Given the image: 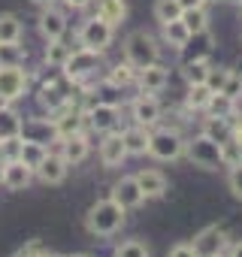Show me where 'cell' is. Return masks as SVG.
<instances>
[{
	"label": "cell",
	"mask_w": 242,
	"mask_h": 257,
	"mask_svg": "<svg viewBox=\"0 0 242 257\" xmlns=\"http://www.w3.org/2000/svg\"><path fill=\"white\" fill-rule=\"evenodd\" d=\"M125 158H128V146H125V137H121V134H109L100 143V161L106 167H118Z\"/></svg>",
	"instance_id": "cell-13"
},
{
	"label": "cell",
	"mask_w": 242,
	"mask_h": 257,
	"mask_svg": "<svg viewBox=\"0 0 242 257\" xmlns=\"http://www.w3.org/2000/svg\"><path fill=\"white\" fill-rule=\"evenodd\" d=\"M158 118H161V103H158L152 94H143V97L134 100V121H137V124L149 127V124H155Z\"/></svg>",
	"instance_id": "cell-16"
},
{
	"label": "cell",
	"mask_w": 242,
	"mask_h": 257,
	"mask_svg": "<svg viewBox=\"0 0 242 257\" xmlns=\"http://www.w3.org/2000/svg\"><path fill=\"white\" fill-rule=\"evenodd\" d=\"M233 4H242V0H233Z\"/></svg>",
	"instance_id": "cell-51"
},
{
	"label": "cell",
	"mask_w": 242,
	"mask_h": 257,
	"mask_svg": "<svg viewBox=\"0 0 242 257\" xmlns=\"http://www.w3.org/2000/svg\"><path fill=\"white\" fill-rule=\"evenodd\" d=\"M22 140H31V143H40V146H46V143H52V140H58V127H55V121L49 124V121H22Z\"/></svg>",
	"instance_id": "cell-12"
},
{
	"label": "cell",
	"mask_w": 242,
	"mask_h": 257,
	"mask_svg": "<svg viewBox=\"0 0 242 257\" xmlns=\"http://www.w3.org/2000/svg\"><path fill=\"white\" fill-rule=\"evenodd\" d=\"M179 4H182V10H197V7L206 4V0H179Z\"/></svg>",
	"instance_id": "cell-44"
},
{
	"label": "cell",
	"mask_w": 242,
	"mask_h": 257,
	"mask_svg": "<svg viewBox=\"0 0 242 257\" xmlns=\"http://www.w3.org/2000/svg\"><path fill=\"white\" fill-rule=\"evenodd\" d=\"M7 106H10V100H7L4 94H0V109H7Z\"/></svg>",
	"instance_id": "cell-47"
},
{
	"label": "cell",
	"mask_w": 242,
	"mask_h": 257,
	"mask_svg": "<svg viewBox=\"0 0 242 257\" xmlns=\"http://www.w3.org/2000/svg\"><path fill=\"white\" fill-rule=\"evenodd\" d=\"M13 137H22V118L7 106V109H0V143L13 140Z\"/></svg>",
	"instance_id": "cell-24"
},
{
	"label": "cell",
	"mask_w": 242,
	"mask_h": 257,
	"mask_svg": "<svg viewBox=\"0 0 242 257\" xmlns=\"http://www.w3.org/2000/svg\"><path fill=\"white\" fill-rule=\"evenodd\" d=\"M97 64H100V52L79 49V52H73V55L67 58V64H64V76L73 79V82H82L85 76H91V73L97 70Z\"/></svg>",
	"instance_id": "cell-6"
},
{
	"label": "cell",
	"mask_w": 242,
	"mask_h": 257,
	"mask_svg": "<svg viewBox=\"0 0 242 257\" xmlns=\"http://www.w3.org/2000/svg\"><path fill=\"white\" fill-rule=\"evenodd\" d=\"M179 52H182V61H185V64L209 61V55H212V34H209V31L191 34V37H188V43H185Z\"/></svg>",
	"instance_id": "cell-10"
},
{
	"label": "cell",
	"mask_w": 242,
	"mask_h": 257,
	"mask_svg": "<svg viewBox=\"0 0 242 257\" xmlns=\"http://www.w3.org/2000/svg\"><path fill=\"white\" fill-rule=\"evenodd\" d=\"M209 97H212L209 85H191V91H188V106H191V109H206Z\"/></svg>",
	"instance_id": "cell-37"
},
{
	"label": "cell",
	"mask_w": 242,
	"mask_h": 257,
	"mask_svg": "<svg viewBox=\"0 0 242 257\" xmlns=\"http://www.w3.org/2000/svg\"><path fill=\"white\" fill-rule=\"evenodd\" d=\"M185 79H188V85H206V79H209V64H206V61L185 64Z\"/></svg>",
	"instance_id": "cell-36"
},
{
	"label": "cell",
	"mask_w": 242,
	"mask_h": 257,
	"mask_svg": "<svg viewBox=\"0 0 242 257\" xmlns=\"http://www.w3.org/2000/svg\"><path fill=\"white\" fill-rule=\"evenodd\" d=\"M137 182H140V188H143L146 197H161V194L167 191V179H164L158 170H143V173L137 176Z\"/></svg>",
	"instance_id": "cell-22"
},
{
	"label": "cell",
	"mask_w": 242,
	"mask_h": 257,
	"mask_svg": "<svg viewBox=\"0 0 242 257\" xmlns=\"http://www.w3.org/2000/svg\"><path fill=\"white\" fill-rule=\"evenodd\" d=\"M46 257H61V254H46Z\"/></svg>",
	"instance_id": "cell-49"
},
{
	"label": "cell",
	"mask_w": 242,
	"mask_h": 257,
	"mask_svg": "<svg viewBox=\"0 0 242 257\" xmlns=\"http://www.w3.org/2000/svg\"><path fill=\"white\" fill-rule=\"evenodd\" d=\"M125 55H128V64L137 67V70H146V67L158 64V46L146 31H134L125 40Z\"/></svg>",
	"instance_id": "cell-2"
},
{
	"label": "cell",
	"mask_w": 242,
	"mask_h": 257,
	"mask_svg": "<svg viewBox=\"0 0 242 257\" xmlns=\"http://www.w3.org/2000/svg\"><path fill=\"white\" fill-rule=\"evenodd\" d=\"M64 31H67V19H64V13L55 10V7H49V10L43 13V19H40V34L52 43V40H61Z\"/></svg>",
	"instance_id": "cell-15"
},
{
	"label": "cell",
	"mask_w": 242,
	"mask_h": 257,
	"mask_svg": "<svg viewBox=\"0 0 242 257\" xmlns=\"http://www.w3.org/2000/svg\"><path fill=\"white\" fill-rule=\"evenodd\" d=\"M224 245H227V230H224V227H206V230H200L197 239H194L197 257H218V254L224 251Z\"/></svg>",
	"instance_id": "cell-7"
},
{
	"label": "cell",
	"mask_w": 242,
	"mask_h": 257,
	"mask_svg": "<svg viewBox=\"0 0 242 257\" xmlns=\"http://www.w3.org/2000/svg\"><path fill=\"white\" fill-rule=\"evenodd\" d=\"M230 257H242V242H236V245H233V251H230Z\"/></svg>",
	"instance_id": "cell-46"
},
{
	"label": "cell",
	"mask_w": 242,
	"mask_h": 257,
	"mask_svg": "<svg viewBox=\"0 0 242 257\" xmlns=\"http://www.w3.org/2000/svg\"><path fill=\"white\" fill-rule=\"evenodd\" d=\"M88 124H91V131L97 134H106L115 127V106H106V103H94L88 112H85Z\"/></svg>",
	"instance_id": "cell-14"
},
{
	"label": "cell",
	"mask_w": 242,
	"mask_h": 257,
	"mask_svg": "<svg viewBox=\"0 0 242 257\" xmlns=\"http://www.w3.org/2000/svg\"><path fill=\"white\" fill-rule=\"evenodd\" d=\"M188 37H191V31L185 28V22H182V19H176V22H164V40H167L170 46L182 49V46L188 43Z\"/></svg>",
	"instance_id": "cell-27"
},
{
	"label": "cell",
	"mask_w": 242,
	"mask_h": 257,
	"mask_svg": "<svg viewBox=\"0 0 242 257\" xmlns=\"http://www.w3.org/2000/svg\"><path fill=\"white\" fill-rule=\"evenodd\" d=\"M37 176H40L46 185H58V182H64V176H67V161H64L61 155H46V161L37 167Z\"/></svg>",
	"instance_id": "cell-18"
},
{
	"label": "cell",
	"mask_w": 242,
	"mask_h": 257,
	"mask_svg": "<svg viewBox=\"0 0 242 257\" xmlns=\"http://www.w3.org/2000/svg\"><path fill=\"white\" fill-rule=\"evenodd\" d=\"M46 146H40V143H31V140H22V152H19V161H25L34 173H37V167L46 161Z\"/></svg>",
	"instance_id": "cell-26"
},
{
	"label": "cell",
	"mask_w": 242,
	"mask_h": 257,
	"mask_svg": "<svg viewBox=\"0 0 242 257\" xmlns=\"http://www.w3.org/2000/svg\"><path fill=\"white\" fill-rule=\"evenodd\" d=\"M233 106H236V100H233V97H227V94L215 91V94L209 97V103H206V112H209L212 118H230V115H233Z\"/></svg>",
	"instance_id": "cell-25"
},
{
	"label": "cell",
	"mask_w": 242,
	"mask_h": 257,
	"mask_svg": "<svg viewBox=\"0 0 242 257\" xmlns=\"http://www.w3.org/2000/svg\"><path fill=\"white\" fill-rule=\"evenodd\" d=\"M221 94H227V97H239L242 94V73H236V70H230L227 73V82H224V88H221Z\"/></svg>",
	"instance_id": "cell-39"
},
{
	"label": "cell",
	"mask_w": 242,
	"mask_h": 257,
	"mask_svg": "<svg viewBox=\"0 0 242 257\" xmlns=\"http://www.w3.org/2000/svg\"><path fill=\"white\" fill-rule=\"evenodd\" d=\"M167 82H170V73L161 64H152V67L140 70V88H143V94H155V91L167 88Z\"/></svg>",
	"instance_id": "cell-17"
},
{
	"label": "cell",
	"mask_w": 242,
	"mask_h": 257,
	"mask_svg": "<svg viewBox=\"0 0 242 257\" xmlns=\"http://www.w3.org/2000/svg\"><path fill=\"white\" fill-rule=\"evenodd\" d=\"M61 158H64L67 164L85 161V158H88V140H85V134H73V137L61 140Z\"/></svg>",
	"instance_id": "cell-19"
},
{
	"label": "cell",
	"mask_w": 242,
	"mask_h": 257,
	"mask_svg": "<svg viewBox=\"0 0 242 257\" xmlns=\"http://www.w3.org/2000/svg\"><path fill=\"white\" fill-rule=\"evenodd\" d=\"M109 200H115L121 209H134V206H140L143 200H146V194H143V188H140V182H137V176L134 179H121L115 188H112V197Z\"/></svg>",
	"instance_id": "cell-11"
},
{
	"label": "cell",
	"mask_w": 242,
	"mask_h": 257,
	"mask_svg": "<svg viewBox=\"0 0 242 257\" xmlns=\"http://www.w3.org/2000/svg\"><path fill=\"white\" fill-rule=\"evenodd\" d=\"M170 257H197V251H194V245H176L170 251Z\"/></svg>",
	"instance_id": "cell-42"
},
{
	"label": "cell",
	"mask_w": 242,
	"mask_h": 257,
	"mask_svg": "<svg viewBox=\"0 0 242 257\" xmlns=\"http://www.w3.org/2000/svg\"><path fill=\"white\" fill-rule=\"evenodd\" d=\"M218 257H221V254H218Z\"/></svg>",
	"instance_id": "cell-52"
},
{
	"label": "cell",
	"mask_w": 242,
	"mask_h": 257,
	"mask_svg": "<svg viewBox=\"0 0 242 257\" xmlns=\"http://www.w3.org/2000/svg\"><path fill=\"white\" fill-rule=\"evenodd\" d=\"M185 152V143L176 131H158L149 140V155H155L158 161H176Z\"/></svg>",
	"instance_id": "cell-5"
},
{
	"label": "cell",
	"mask_w": 242,
	"mask_h": 257,
	"mask_svg": "<svg viewBox=\"0 0 242 257\" xmlns=\"http://www.w3.org/2000/svg\"><path fill=\"white\" fill-rule=\"evenodd\" d=\"M82 124H85V115H79V112L67 109L64 115H58V118H55L58 140H67V137H73V134H82Z\"/></svg>",
	"instance_id": "cell-21"
},
{
	"label": "cell",
	"mask_w": 242,
	"mask_h": 257,
	"mask_svg": "<svg viewBox=\"0 0 242 257\" xmlns=\"http://www.w3.org/2000/svg\"><path fill=\"white\" fill-rule=\"evenodd\" d=\"M137 79V67H131L128 61L125 64H115L112 70H109V85H115V88H125V85H131Z\"/></svg>",
	"instance_id": "cell-33"
},
{
	"label": "cell",
	"mask_w": 242,
	"mask_h": 257,
	"mask_svg": "<svg viewBox=\"0 0 242 257\" xmlns=\"http://www.w3.org/2000/svg\"><path fill=\"white\" fill-rule=\"evenodd\" d=\"M182 22H185V28H188L191 34L209 31V16H206L203 7H197V10H182Z\"/></svg>",
	"instance_id": "cell-29"
},
{
	"label": "cell",
	"mask_w": 242,
	"mask_h": 257,
	"mask_svg": "<svg viewBox=\"0 0 242 257\" xmlns=\"http://www.w3.org/2000/svg\"><path fill=\"white\" fill-rule=\"evenodd\" d=\"M79 43H82V49L103 52V49L112 43V25H109L106 19H100V16L88 19V22H85V28L79 31Z\"/></svg>",
	"instance_id": "cell-4"
},
{
	"label": "cell",
	"mask_w": 242,
	"mask_h": 257,
	"mask_svg": "<svg viewBox=\"0 0 242 257\" xmlns=\"http://www.w3.org/2000/svg\"><path fill=\"white\" fill-rule=\"evenodd\" d=\"M28 88V73L22 67H0V94L7 100H19Z\"/></svg>",
	"instance_id": "cell-9"
},
{
	"label": "cell",
	"mask_w": 242,
	"mask_h": 257,
	"mask_svg": "<svg viewBox=\"0 0 242 257\" xmlns=\"http://www.w3.org/2000/svg\"><path fill=\"white\" fill-rule=\"evenodd\" d=\"M227 73H230V70H209V79H206V85H209V91H212V94L224 88V82H227Z\"/></svg>",
	"instance_id": "cell-40"
},
{
	"label": "cell",
	"mask_w": 242,
	"mask_h": 257,
	"mask_svg": "<svg viewBox=\"0 0 242 257\" xmlns=\"http://www.w3.org/2000/svg\"><path fill=\"white\" fill-rule=\"evenodd\" d=\"M185 152H188L191 164L200 167V170H218V167L224 164V161H221V146H218L215 140H209L206 134L194 137V140L185 146Z\"/></svg>",
	"instance_id": "cell-3"
},
{
	"label": "cell",
	"mask_w": 242,
	"mask_h": 257,
	"mask_svg": "<svg viewBox=\"0 0 242 257\" xmlns=\"http://www.w3.org/2000/svg\"><path fill=\"white\" fill-rule=\"evenodd\" d=\"M203 134L209 137V140H215L218 146H224L230 137H233V127H230V121L227 118H206V124H203Z\"/></svg>",
	"instance_id": "cell-23"
},
{
	"label": "cell",
	"mask_w": 242,
	"mask_h": 257,
	"mask_svg": "<svg viewBox=\"0 0 242 257\" xmlns=\"http://www.w3.org/2000/svg\"><path fill=\"white\" fill-rule=\"evenodd\" d=\"M115 257H149V248L143 242H121L115 248Z\"/></svg>",
	"instance_id": "cell-38"
},
{
	"label": "cell",
	"mask_w": 242,
	"mask_h": 257,
	"mask_svg": "<svg viewBox=\"0 0 242 257\" xmlns=\"http://www.w3.org/2000/svg\"><path fill=\"white\" fill-rule=\"evenodd\" d=\"M22 40V22L16 16H0V43H19Z\"/></svg>",
	"instance_id": "cell-32"
},
{
	"label": "cell",
	"mask_w": 242,
	"mask_h": 257,
	"mask_svg": "<svg viewBox=\"0 0 242 257\" xmlns=\"http://www.w3.org/2000/svg\"><path fill=\"white\" fill-rule=\"evenodd\" d=\"M121 224H125V209H121L115 200H103V203L91 206V212H88V230L94 236H109Z\"/></svg>",
	"instance_id": "cell-1"
},
{
	"label": "cell",
	"mask_w": 242,
	"mask_h": 257,
	"mask_svg": "<svg viewBox=\"0 0 242 257\" xmlns=\"http://www.w3.org/2000/svg\"><path fill=\"white\" fill-rule=\"evenodd\" d=\"M230 191H233V194L242 200V164L230 170Z\"/></svg>",
	"instance_id": "cell-41"
},
{
	"label": "cell",
	"mask_w": 242,
	"mask_h": 257,
	"mask_svg": "<svg viewBox=\"0 0 242 257\" xmlns=\"http://www.w3.org/2000/svg\"><path fill=\"white\" fill-rule=\"evenodd\" d=\"M121 137H125L128 155H146V152H149V140H152V134L146 131L143 124L131 127V131H125V134H121Z\"/></svg>",
	"instance_id": "cell-20"
},
{
	"label": "cell",
	"mask_w": 242,
	"mask_h": 257,
	"mask_svg": "<svg viewBox=\"0 0 242 257\" xmlns=\"http://www.w3.org/2000/svg\"><path fill=\"white\" fill-rule=\"evenodd\" d=\"M31 176H34V170H31L25 161H19V158H10V161L4 164V170H0V182H4L10 191H22V188H28Z\"/></svg>",
	"instance_id": "cell-8"
},
{
	"label": "cell",
	"mask_w": 242,
	"mask_h": 257,
	"mask_svg": "<svg viewBox=\"0 0 242 257\" xmlns=\"http://www.w3.org/2000/svg\"><path fill=\"white\" fill-rule=\"evenodd\" d=\"M67 4H70L73 10H82V7H88V4H91V0H67Z\"/></svg>",
	"instance_id": "cell-45"
},
{
	"label": "cell",
	"mask_w": 242,
	"mask_h": 257,
	"mask_svg": "<svg viewBox=\"0 0 242 257\" xmlns=\"http://www.w3.org/2000/svg\"><path fill=\"white\" fill-rule=\"evenodd\" d=\"M34 4H46V7H52V4H55V0H34Z\"/></svg>",
	"instance_id": "cell-48"
},
{
	"label": "cell",
	"mask_w": 242,
	"mask_h": 257,
	"mask_svg": "<svg viewBox=\"0 0 242 257\" xmlns=\"http://www.w3.org/2000/svg\"><path fill=\"white\" fill-rule=\"evenodd\" d=\"M40 103H43L49 112H55V109H61L64 103H70V97L64 94L61 85H43V91H40Z\"/></svg>",
	"instance_id": "cell-28"
},
{
	"label": "cell",
	"mask_w": 242,
	"mask_h": 257,
	"mask_svg": "<svg viewBox=\"0 0 242 257\" xmlns=\"http://www.w3.org/2000/svg\"><path fill=\"white\" fill-rule=\"evenodd\" d=\"M19 257H46V251H43V248H40L37 242H31V245H28V248H25V251H22Z\"/></svg>",
	"instance_id": "cell-43"
},
{
	"label": "cell",
	"mask_w": 242,
	"mask_h": 257,
	"mask_svg": "<svg viewBox=\"0 0 242 257\" xmlns=\"http://www.w3.org/2000/svg\"><path fill=\"white\" fill-rule=\"evenodd\" d=\"M25 61V49L19 43H0V67H19Z\"/></svg>",
	"instance_id": "cell-34"
},
{
	"label": "cell",
	"mask_w": 242,
	"mask_h": 257,
	"mask_svg": "<svg viewBox=\"0 0 242 257\" xmlns=\"http://www.w3.org/2000/svg\"><path fill=\"white\" fill-rule=\"evenodd\" d=\"M97 16H100V19H106V22L115 28L121 19L128 16V10H125V4H121V0H100V10H97Z\"/></svg>",
	"instance_id": "cell-31"
},
{
	"label": "cell",
	"mask_w": 242,
	"mask_h": 257,
	"mask_svg": "<svg viewBox=\"0 0 242 257\" xmlns=\"http://www.w3.org/2000/svg\"><path fill=\"white\" fill-rule=\"evenodd\" d=\"M70 55H73V49H70L67 43H61V40H52V43L46 46V64H49V67H64Z\"/></svg>",
	"instance_id": "cell-30"
},
{
	"label": "cell",
	"mask_w": 242,
	"mask_h": 257,
	"mask_svg": "<svg viewBox=\"0 0 242 257\" xmlns=\"http://www.w3.org/2000/svg\"><path fill=\"white\" fill-rule=\"evenodd\" d=\"M155 16H158L161 25L164 22H176V19H182V4H179V0H158V4H155Z\"/></svg>",
	"instance_id": "cell-35"
},
{
	"label": "cell",
	"mask_w": 242,
	"mask_h": 257,
	"mask_svg": "<svg viewBox=\"0 0 242 257\" xmlns=\"http://www.w3.org/2000/svg\"><path fill=\"white\" fill-rule=\"evenodd\" d=\"M76 257H88V254H76Z\"/></svg>",
	"instance_id": "cell-50"
}]
</instances>
